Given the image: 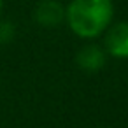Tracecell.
<instances>
[{
  "label": "cell",
  "mask_w": 128,
  "mask_h": 128,
  "mask_svg": "<svg viewBox=\"0 0 128 128\" xmlns=\"http://www.w3.org/2000/svg\"><path fill=\"white\" fill-rule=\"evenodd\" d=\"M112 0H70L65 7V21L68 28L81 39L100 37L112 23Z\"/></svg>",
  "instance_id": "6da1fadb"
},
{
  "label": "cell",
  "mask_w": 128,
  "mask_h": 128,
  "mask_svg": "<svg viewBox=\"0 0 128 128\" xmlns=\"http://www.w3.org/2000/svg\"><path fill=\"white\" fill-rule=\"evenodd\" d=\"M105 32V51L114 58H128V21L110 25Z\"/></svg>",
  "instance_id": "7a4b0ae2"
},
{
  "label": "cell",
  "mask_w": 128,
  "mask_h": 128,
  "mask_svg": "<svg viewBox=\"0 0 128 128\" xmlns=\"http://www.w3.org/2000/svg\"><path fill=\"white\" fill-rule=\"evenodd\" d=\"M34 18L40 26L54 28L65 21V7L58 0H40L35 6Z\"/></svg>",
  "instance_id": "3957f363"
},
{
  "label": "cell",
  "mask_w": 128,
  "mask_h": 128,
  "mask_svg": "<svg viewBox=\"0 0 128 128\" xmlns=\"http://www.w3.org/2000/svg\"><path fill=\"white\" fill-rule=\"evenodd\" d=\"M76 60H77V65L82 70L96 72V70H100L105 65L107 51L102 49V46H98V44H86V46H82L79 49Z\"/></svg>",
  "instance_id": "277c9868"
},
{
  "label": "cell",
  "mask_w": 128,
  "mask_h": 128,
  "mask_svg": "<svg viewBox=\"0 0 128 128\" xmlns=\"http://www.w3.org/2000/svg\"><path fill=\"white\" fill-rule=\"evenodd\" d=\"M14 37V25L11 21H0V42H9Z\"/></svg>",
  "instance_id": "5b68a950"
},
{
  "label": "cell",
  "mask_w": 128,
  "mask_h": 128,
  "mask_svg": "<svg viewBox=\"0 0 128 128\" xmlns=\"http://www.w3.org/2000/svg\"><path fill=\"white\" fill-rule=\"evenodd\" d=\"M2 11H4V0H0V16H2Z\"/></svg>",
  "instance_id": "8992f818"
},
{
  "label": "cell",
  "mask_w": 128,
  "mask_h": 128,
  "mask_svg": "<svg viewBox=\"0 0 128 128\" xmlns=\"http://www.w3.org/2000/svg\"><path fill=\"white\" fill-rule=\"evenodd\" d=\"M98 128H102V126H98Z\"/></svg>",
  "instance_id": "52a82bcc"
}]
</instances>
